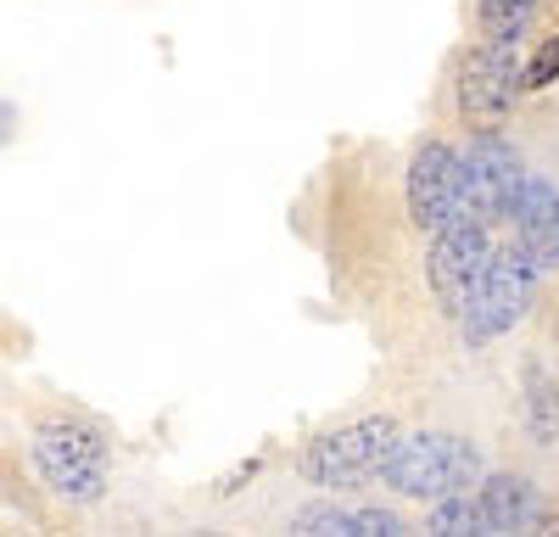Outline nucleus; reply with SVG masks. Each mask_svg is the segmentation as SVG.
Wrapping results in <instances>:
<instances>
[{
    "mask_svg": "<svg viewBox=\"0 0 559 537\" xmlns=\"http://www.w3.org/2000/svg\"><path fill=\"white\" fill-rule=\"evenodd\" d=\"M526 437L537 448L559 442V381L543 365H526Z\"/></svg>",
    "mask_w": 559,
    "mask_h": 537,
    "instance_id": "nucleus-12",
    "label": "nucleus"
},
{
    "mask_svg": "<svg viewBox=\"0 0 559 537\" xmlns=\"http://www.w3.org/2000/svg\"><path fill=\"white\" fill-rule=\"evenodd\" d=\"M403 437V426L392 415H369V420H347L336 431L313 437L302 454H297V470L302 481L313 487H358V481H381V465L392 454V442Z\"/></svg>",
    "mask_w": 559,
    "mask_h": 537,
    "instance_id": "nucleus-4",
    "label": "nucleus"
},
{
    "mask_svg": "<svg viewBox=\"0 0 559 537\" xmlns=\"http://www.w3.org/2000/svg\"><path fill=\"white\" fill-rule=\"evenodd\" d=\"M292 532H336V537L376 532V537H397V532H408V521L397 510H381V504H308V510H297Z\"/></svg>",
    "mask_w": 559,
    "mask_h": 537,
    "instance_id": "nucleus-11",
    "label": "nucleus"
},
{
    "mask_svg": "<svg viewBox=\"0 0 559 537\" xmlns=\"http://www.w3.org/2000/svg\"><path fill=\"white\" fill-rule=\"evenodd\" d=\"M492 258V224L471 207H459L448 224H437L431 230V252H426V286L431 297L453 313L464 297H471V286L481 281V268Z\"/></svg>",
    "mask_w": 559,
    "mask_h": 537,
    "instance_id": "nucleus-6",
    "label": "nucleus"
},
{
    "mask_svg": "<svg viewBox=\"0 0 559 537\" xmlns=\"http://www.w3.org/2000/svg\"><path fill=\"white\" fill-rule=\"evenodd\" d=\"M403 207H408V224L414 230H437L459 213V152L448 141H419L414 157H408V179H403Z\"/></svg>",
    "mask_w": 559,
    "mask_h": 537,
    "instance_id": "nucleus-8",
    "label": "nucleus"
},
{
    "mask_svg": "<svg viewBox=\"0 0 559 537\" xmlns=\"http://www.w3.org/2000/svg\"><path fill=\"white\" fill-rule=\"evenodd\" d=\"M515 241L521 252L543 268H559V191L548 186L543 174H526V186H521V202H515Z\"/></svg>",
    "mask_w": 559,
    "mask_h": 537,
    "instance_id": "nucleus-10",
    "label": "nucleus"
},
{
    "mask_svg": "<svg viewBox=\"0 0 559 537\" xmlns=\"http://www.w3.org/2000/svg\"><path fill=\"white\" fill-rule=\"evenodd\" d=\"M537 281H543V268L521 252L515 236H509L503 247H492L481 281L471 286V297L453 308L459 342H464V347H487V342H498L503 331H515V325L526 320V308H532Z\"/></svg>",
    "mask_w": 559,
    "mask_h": 537,
    "instance_id": "nucleus-2",
    "label": "nucleus"
},
{
    "mask_svg": "<svg viewBox=\"0 0 559 537\" xmlns=\"http://www.w3.org/2000/svg\"><path fill=\"white\" fill-rule=\"evenodd\" d=\"M381 481L403 492V499L437 504L448 492H464L481 481V454L471 437H453V431H403L381 465Z\"/></svg>",
    "mask_w": 559,
    "mask_h": 537,
    "instance_id": "nucleus-3",
    "label": "nucleus"
},
{
    "mask_svg": "<svg viewBox=\"0 0 559 537\" xmlns=\"http://www.w3.org/2000/svg\"><path fill=\"white\" fill-rule=\"evenodd\" d=\"M559 79V34H548L537 51L526 57V68H521V90H548Z\"/></svg>",
    "mask_w": 559,
    "mask_h": 537,
    "instance_id": "nucleus-15",
    "label": "nucleus"
},
{
    "mask_svg": "<svg viewBox=\"0 0 559 537\" xmlns=\"http://www.w3.org/2000/svg\"><path fill=\"white\" fill-rule=\"evenodd\" d=\"M431 532H481V510H476V492H448V499L431 504Z\"/></svg>",
    "mask_w": 559,
    "mask_h": 537,
    "instance_id": "nucleus-13",
    "label": "nucleus"
},
{
    "mask_svg": "<svg viewBox=\"0 0 559 537\" xmlns=\"http://www.w3.org/2000/svg\"><path fill=\"white\" fill-rule=\"evenodd\" d=\"M476 510H481V532H559V515L543 504V492L509 470L476 487Z\"/></svg>",
    "mask_w": 559,
    "mask_h": 537,
    "instance_id": "nucleus-9",
    "label": "nucleus"
},
{
    "mask_svg": "<svg viewBox=\"0 0 559 537\" xmlns=\"http://www.w3.org/2000/svg\"><path fill=\"white\" fill-rule=\"evenodd\" d=\"M521 68H526V34L503 28L487 34L481 45L459 57V112L471 123H498L509 112V102L521 96Z\"/></svg>",
    "mask_w": 559,
    "mask_h": 537,
    "instance_id": "nucleus-5",
    "label": "nucleus"
},
{
    "mask_svg": "<svg viewBox=\"0 0 559 537\" xmlns=\"http://www.w3.org/2000/svg\"><path fill=\"white\" fill-rule=\"evenodd\" d=\"M34 470L62 504H102L112 481V448L107 437L79 415H45L34 420Z\"/></svg>",
    "mask_w": 559,
    "mask_h": 537,
    "instance_id": "nucleus-1",
    "label": "nucleus"
},
{
    "mask_svg": "<svg viewBox=\"0 0 559 537\" xmlns=\"http://www.w3.org/2000/svg\"><path fill=\"white\" fill-rule=\"evenodd\" d=\"M526 12H532V0H476V17H481V34H503V28H526Z\"/></svg>",
    "mask_w": 559,
    "mask_h": 537,
    "instance_id": "nucleus-14",
    "label": "nucleus"
},
{
    "mask_svg": "<svg viewBox=\"0 0 559 537\" xmlns=\"http://www.w3.org/2000/svg\"><path fill=\"white\" fill-rule=\"evenodd\" d=\"M521 186H526V168H521L515 146H509L503 134H476V141L459 152V207L481 213L487 224L515 213Z\"/></svg>",
    "mask_w": 559,
    "mask_h": 537,
    "instance_id": "nucleus-7",
    "label": "nucleus"
}]
</instances>
